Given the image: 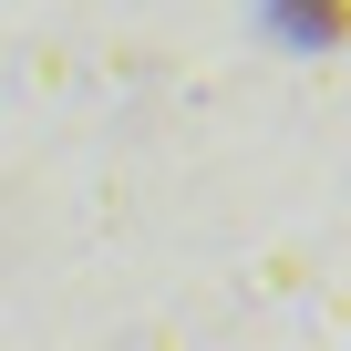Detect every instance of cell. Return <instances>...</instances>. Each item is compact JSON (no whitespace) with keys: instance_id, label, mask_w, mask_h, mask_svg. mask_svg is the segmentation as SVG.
<instances>
[{"instance_id":"obj_1","label":"cell","mask_w":351,"mask_h":351,"mask_svg":"<svg viewBox=\"0 0 351 351\" xmlns=\"http://www.w3.org/2000/svg\"><path fill=\"white\" fill-rule=\"evenodd\" d=\"M279 32L310 42V52H341L351 42V0H279Z\"/></svg>"}]
</instances>
